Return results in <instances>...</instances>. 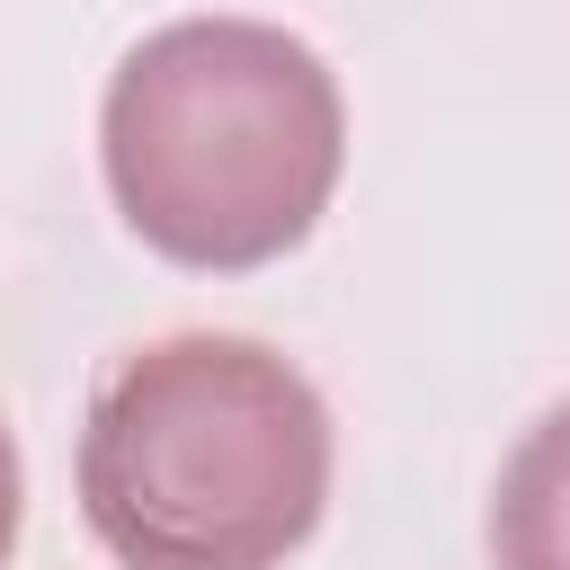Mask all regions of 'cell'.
<instances>
[{"label": "cell", "mask_w": 570, "mask_h": 570, "mask_svg": "<svg viewBox=\"0 0 570 570\" xmlns=\"http://www.w3.org/2000/svg\"><path fill=\"white\" fill-rule=\"evenodd\" d=\"M18 499H27V481H18V436H9V419H0V570H9V552H18Z\"/></svg>", "instance_id": "277c9868"}, {"label": "cell", "mask_w": 570, "mask_h": 570, "mask_svg": "<svg viewBox=\"0 0 570 570\" xmlns=\"http://www.w3.org/2000/svg\"><path fill=\"white\" fill-rule=\"evenodd\" d=\"M490 561L499 570H570V401L543 410L490 490Z\"/></svg>", "instance_id": "3957f363"}, {"label": "cell", "mask_w": 570, "mask_h": 570, "mask_svg": "<svg viewBox=\"0 0 570 570\" xmlns=\"http://www.w3.org/2000/svg\"><path fill=\"white\" fill-rule=\"evenodd\" d=\"M116 214L178 267L285 258L347 160L330 62L267 18H178L142 36L98 107Z\"/></svg>", "instance_id": "7a4b0ae2"}, {"label": "cell", "mask_w": 570, "mask_h": 570, "mask_svg": "<svg viewBox=\"0 0 570 570\" xmlns=\"http://www.w3.org/2000/svg\"><path fill=\"white\" fill-rule=\"evenodd\" d=\"M80 508L125 570H276L330 508V410L258 338H151L89 401Z\"/></svg>", "instance_id": "6da1fadb"}]
</instances>
